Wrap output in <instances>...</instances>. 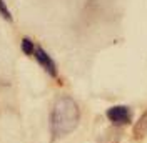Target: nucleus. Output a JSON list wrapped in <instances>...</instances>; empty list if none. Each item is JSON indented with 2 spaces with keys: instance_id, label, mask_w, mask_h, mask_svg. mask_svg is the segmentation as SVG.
I'll return each instance as SVG.
<instances>
[{
  "instance_id": "1",
  "label": "nucleus",
  "mask_w": 147,
  "mask_h": 143,
  "mask_svg": "<svg viewBox=\"0 0 147 143\" xmlns=\"http://www.w3.org/2000/svg\"><path fill=\"white\" fill-rule=\"evenodd\" d=\"M79 122H80V110L72 97L62 95L55 100L50 112V133L54 140L70 135L79 126Z\"/></svg>"
},
{
  "instance_id": "2",
  "label": "nucleus",
  "mask_w": 147,
  "mask_h": 143,
  "mask_svg": "<svg viewBox=\"0 0 147 143\" xmlns=\"http://www.w3.org/2000/svg\"><path fill=\"white\" fill-rule=\"evenodd\" d=\"M107 118L112 125L115 126H122V125H129L130 120H132V113H130V108L125 105H115V107H110L107 110Z\"/></svg>"
},
{
  "instance_id": "3",
  "label": "nucleus",
  "mask_w": 147,
  "mask_h": 143,
  "mask_svg": "<svg viewBox=\"0 0 147 143\" xmlns=\"http://www.w3.org/2000/svg\"><path fill=\"white\" fill-rule=\"evenodd\" d=\"M34 57H35V60L38 62V65H40L50 77H54V78L57 77V73H59V72H57V65H55V62L52 60V57L47 53L42 47H37L35 48Z\"/></svg>"
},
{
  "instance_id": "4",
  "label": "nucleus",
  "mask_w": 147,
  "mask_h": 143,
  "mask_svg": "<svg viewBox=\"0 0 147 143\" xmlns=\"http://www.w3.org/2000/svg\"><path fill=\"white\" fill-rule=\"evenodd\" d=\"M134 136L136 138H144V136H147V110L144 112V115L139 118V122L134 126Z\"/></svg>"
},
{
  "instance_id": "5",
  "label": "nucleus",
  "mask_w": 147,
  "mask_h": 143,
  "mask_svg": "<svg viewBox=\"0 0 147 143\" xmlns=\"http://www.w3.org/2000/svg\"><path fill=\"white\" fill-rule=\"evenodd\" d=\"M20 48H22L24 55H27V57H34L37 47H35V43H34L28 37H24V38H22V42H20Z\"/></svg>"
},
{
  "instance_id": "6",
  "label": "nucleus",
  "mask_w": 147,
  "mask_h": 143,
  "mask_svg": "<svg viewBox=\"0 0 147 143\" xmlns=\"http://www.w3.org/2000/svg\"><path fill=\"white\" fill-rule=\"evenodd\" d=\"M0 15H2V18H5L7 22H12V20H13L12 12L9 10L7 3H5V0H0Z\"/></svg>"
}]
</instances>
